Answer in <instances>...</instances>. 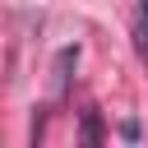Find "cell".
<instances>
[{
    "label": "cell",
    "instance_id": "obj_1",
    "mask_svg": "<svg viewBox=\"0 0 148 148\" xmlns=\"http://www.w3.org/2000/svg\"><path fill=\"white\" fill-rule=\"evenodd\" d=\"M134 51L148 60V0L134 5Z\"/></svg>",
    "mask_w": 148,
    "mask_h": 148
}]
</instances>
